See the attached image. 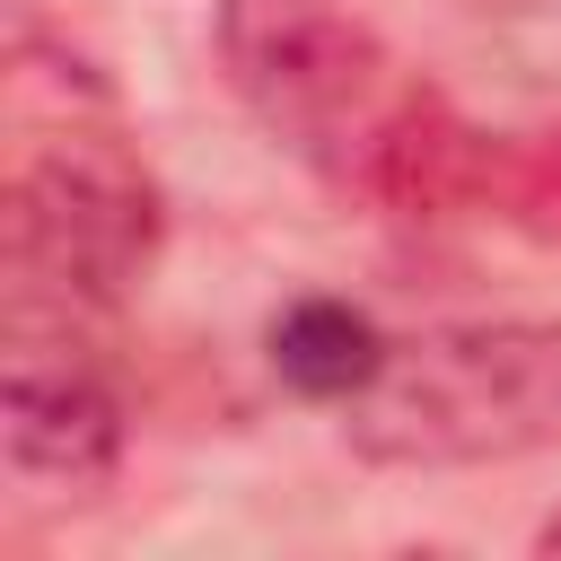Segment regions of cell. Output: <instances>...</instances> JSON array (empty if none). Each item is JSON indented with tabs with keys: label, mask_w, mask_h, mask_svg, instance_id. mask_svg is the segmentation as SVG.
I'll list each match as a JSON object with an SVG mask.
<instances>
[{
	"label": "cell",
	"mask_w": 561,
	"mask_h": 561,
	"mask_svg": "<svg viewBox=\"0 0 561 561\" xmlns=\"http://www.w3.org/2000/svg\"><path fill=\"white\" fill-rule=\"evenodd\" d=\"M517 88H561V0H465Z\"/></svg>",
	"instance_id": "52a82bcc"
},
{
	"label": "cell",
	"mask_w": 561,
	"mask_h": 561,
	"mask_svg": "<svg viewBox=\"0 0 561 561\" xmlns=\"http://www.w3.org/2000/svg\"><path fill=\"white\" fill-rule=\"evenodd\" d=\"M0 447H9L18 491L88 500L123 465V403L79 351L18 342L0 368Z\"/></svg>",
	"instance_id": "277c9868"
},
{
	"label": "cell",
	"mask_w": 561,
	"mask_h": 561,
	"mask_svg": "<svg viewBox=\"0 0 561 561\" xmlns=\"http://www.w3.org/2000/svg\"><path fill=\"white\" fill-rule=\"evenodd\" d=\"M210 35H219V70L237 105L289 158L359 193V167L412 88L394 53L333 0H219Z\"/></svg>",
	"instance_id": "7a4b0ae2"
},
{
	"label": "cell",
	"mask_w": 561,
	"mask_h": 561,
	"mask_svg": "<svg viewBox=\"0 0 561 561\" xmlns=\"http://www.w3.org/2000/svg\"><path fill=\"white\" fill-rule=\"evenodd\" d=\"M491 219L561 245V131H535V140H491V167H482V202Z\"/></svg>",
	"instance_id": "8992f818"
},
{
	"label": "cell",
	"mask_w": 561,
	"mask_h": 561,
	"mask_svg": "<svg viewBox=\"0 0 561 561\" xmlns=\"http://www.w3.org/2000/svg\"><path fill=\"white\" fill-rule=\"evenodd\" d=\"M386 351H394V342H386L351 298H289V307L272 316V368H280V386L307 394V403H359V394L377 386Z\"/></svg>",
	"instance_id": "5b68a950"
},
{
	"label": "cell",
	"mask_w": 561,
	"mask_h": 561,
	"mask_svg": "<svg viewBox=\"0 0 561 561\" xmlns=\"http://www.w3.org/2000/svg\"><path fill=\"white\" fill-rule=\"evenodd\" d=\"M342 438L394 473L517 465L561 447V324H430L342 403Z\"/></svg>",
	"instance_id": "6da1fadb"
},
{
	"label": "cell",
	"mask_w": 561,
	"mask_h": 561,
	"mask_svg": "<svg viewBox=\"0 0 561 561\" xmlns=\"http://www.w3.org/2000/svg\"><path fill=\"white\" fill-rule=\"evenodd\" d=\"M167 245V202L114 131H44L9 175V272L53 307H123Z\"/></svg>",
	"instance_id": "3957f363"
},
{
	"label": "cell",
	"mask_w": 561,
	"mask_h": 561,
	"mask_svg": "<svg viewBox=\"0 0 561 561\" xmlns=\"http://www.w3.org/2000/svg\"><path fill=\"white\" fill-rule=\"evenodd\" d=\"M535 552H543V561H561V508H552V517L535 526Z\"/></svg>",
	"instance_id": "ba28073f"
}]
</instances>
